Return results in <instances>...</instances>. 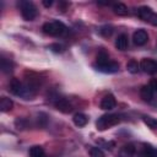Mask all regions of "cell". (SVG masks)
I'll use <instances>...</instances> for the list:
<instances>
[{
	"instance_id": "5b68a950",
	"label": "cell",
	"mask_w": 157,
	"mask_h": 157,
	"mask_svg": "<svg viewBox=\"0 0 157 157\" xmlns=\"http://www.w3.org/2000/svg\"><path fill=\"white\" fill-rule=\"evenodd\" d=\"M147 40H148V34H147V32L145 29H141L140 28V29H137V31L134 32V34H132V42H134L135 45H137V47L145 45L147 43Z\"/></svg>"
},
{
	"instance_id": "cb8c5ba5",
	"label": "cell",
	"mask_w": 157,
	"mask_h": 157,
	"mask_svg": "<svg viewBox=\"0 0 157 157\" xmlns=\"http://www.w3.org/2000/svg\"><path fill=\"white\" fill-rule=\"evenodd\" d=\"M99 32H101L102 36H104V37H109V36L113 33V28H112L110 26H104V27H102V28L99 29Z\"/></svg>"
},
{
	"instance_id": "277c9868",
	"label": "cell",
	"mask_w": 157,
	"mask_h": 157,
	"mask_svg": "<svg viewBox=\"0 0 157 157\" xmlns=\"http://www.w3.org/2000/svg\"><path fill=\"white\" fill-rule=\"evenodd\" d=\"M140 69L148 75H155L157 74V61L150 58H145L140 63Z\"/></svg>"
},
{
	"instance_id": "7a4b0ae2",
	"label": "cell",
	"mask_w": 157,
	"mask_h": 157,
	"mask_svg": "<svg viewBox=\"0 0 157 157\" xmlns=\"http://www.w3.org/2000/svg\"><path fill=\"white\" fill-rule=\"evenodd\" d=\"M119 121H120L119 115H117V114H104V115H102L97 119L96 126H97L98 130L103 131V130H107V129L117 125Z\"/></svg>"
},
{
	"instance_id": "9a60e30c",
	"label": "cell",
	"mask_w": 157,
	"mask_h": 157,
	"mask_svg": "<svg viewBox=\"0 0 157 157\" xmlns=\"http://www.w3.org/2000/svg\"><path fill=\"white\" fill-rule=\"evenodd\" d=\"M12 107H13V102H12V99L11 98H9V97H1V99H0V110L1 112H9V110H11L12 109Z\"/></svg>"
},
{
	"instance_id": "7402d4cb",
	"label": "cell",
	"mask_w": 157,
	"mask_h": 157,
	"mask_svg": "<svg viewBox=\"0 0 157 157\" xmlns=\"http://www.w3.org/2000/svg\"><path fill=\"white\" fill-rule=\"evenodd\" d=\"M126 69H128V71L129 72H131V74H136L139 70H140V64L136 61V60H130L128 64H126Z\"/></svg>"
},
{
	"instance_id": "6da1fadb",
	"label": "cell",
	"mask_w": 157,
	"mask_h": 157,
	"mask_svg": "<svg viewBox=\"0 0 157 157\" xmlns=\"http://www.w3.org/2000/svg\"><path fill=\"white\" fill-rule=\"evenodd\" d=\"M43 32L48 36L52 37H61L66 33V26L60 22V21H50V22H45L42 27Z\"/></svg>"
},
{
	"instance_id": "5bb4252c",
	"label": "cell",
	"mask_w": 157,
	"mask_h": 157,
	"mask_svg": "<svg viewBox=\"0 0 157 157\" xmlns=\"http://www.w3.org/2000/svg\"><path fill=\"white\" fill-rule=\"evenodd\" d=\"M113 11L118 16H126L129 13V10H128L126 5L123 4V2H114L113 4Z\"/></svg>"
},
{
	"instance_id": "8992f818",
	"label": "cell",
	"mask_w": 157,
	"mask_h": 157,
	"mask_svg": "<svg viewBox=\"0 0 157 157\" xmlns=\"http://www.w3.org/2000/svg\"><path fill=\"white\" fill-rule=\"evenodd\" d=\"M94 67L98 71H102V72H105V74H114L119 70V64L110 60V61H108L103 65H94Z\"/></svg>"
},
{
	"instance_id": "3957f363",
	"label": "cell",
	"mask_w": 157,
	"mask_h": 157,
	"mask_svg": "<svg viewBox=\"0 0 157 157\" xmlns=\"http://www.w3.org/2000/svg\"><path fill=\"white\" fill-rule=\"evenodd\" d=\"M18 6H20L22 17L26 21H32V20L36 18L38 11H37V7L34 6L33 2H31V1H20Z\"/></svg>"
},
{
	"instance_id": "52a82bcc",
	"label": "cell",
	"mask_w": 157,
	"mask_h": 157,
	"mask_svg": "<svg viewBox=\"0 0 157 157\" xmlns=\"http://www.w3.org/2000/svg\"><path fill=\"white\" fill-rule=\"evenodd\" d=\"M99 105H101V108L104 109V110H110V109L115 108V105H117V101H115L114 96L109 93V94H105V96L102 98Z\"/></svg>"
},
{
	"instance_id": "603a6c76",
	"label": "cell",
	"mask_w": 157,
	"mask_h": 157,
	"mask_svg": "<svg viewBox=\"0 0 157 157\" xmlns=\"http://www.w3.org/2000/svg\"><path fill=\"white\" fill-rule=\"evenodd\" d=\"M90 156L91 157H104V152L99 147H91L90 148Z\"/></svg>"
},
{
	"instance_id": "ffe728a7",
	"label": "cell",
	"mask_w": 157,
	"mask_h": 157,
	"mask_svg": "<svg viewBox=\"0 0 157 157\" xmlns=\"http://www.w3.org/2000/svg\"><path fill=\"white\" fill-rule=\"evenodd\" d=\"M29 157H44V150L40 146H32L29 148Z\"/></svg>"
},
{
	"instance_id": "f546056e",
	"label": "cell",
	"mask_w": 157,
	"mask_h": 157,
	"mask_svg": "<svg viewBox=\"0 0 157 157\" xmlns=\"http://www.w3.org/2000/svg\"><path fill=\"white\" fill-rule=\"evenodd\" d=\"M155 157H157V150H155Z\"/></svg>"
},
{
	"instance_id": "484cf974",
	"label": "cell",
	"mask_w": 157,
	"mask_h": 157,
	"mask_svg": "<svg viewBox=\"0 0 157 157\" xmlns=\"http://www.w3.org/2000/svg\"><path fill=\"white\" fill-rule=\"evenodd\" d=\"M147 22H148L150 25H152V26H156V27H157V12H152V13L150 15V17H148Z\"/></svg>"
},
{
	"instance_id": "ba28073f",
	"label": "cell",
	"mask_w": 157,
	"mask_h": 157,
	"mask_svg": "<svg viewBox=\"0 0 157 157\" xmlns=\"http://www.w3.org/2000/svg\"><path fill=\"white\" fill-rule=\"evenodd\" d=\"M54 104H55V108L61 113H70L72 110L71 103L65 98H58Z\"/></svg>"
},
{
	"instance_id": "f1b7e54d",
	"label": "cell",
	"mask_w": 157,
	"mask_h": 157,
	"mask_svg": "<svg viewBox=\"0 0 157 157\" xmlns=\"http://www.w3.org/2000/svg\"><path fill=\"white\" fill-rule=\"evenodd\" d=\"M43 5L45 7H50L53 5V0H43Z\"/></svg>"
},
{
	"instance_id": "4316f807",
	"label": "cell",
	"mask_w": 157,
	"mask_h": 157,
	"mask_svg": "<svg viewBox=\"0 0 157 157\" xmlns=\"http://www.w3.org/2000/svg\"><path fill=\"white\" fill-rule=\"evenodd\" d=\"M148 86L151 87V90L153 91V93H157V78H156V77H155V78H151Z\"/></svg>"
},
{
	"instance_id": "4fadbf2b",
	"label": "cell",
	"mask_w": 157,
	"mask_h": 157,
	"mask_svg": "<svg viewBox=\"0 0 157 157\" xmlns=\"http://www.w3.org/2000/svg\"><path fill=\"white\" fill-rule=\"evenodd\" d=\"M136 148L132 144H126L120 148V157H134Z\"/></svg>"
},
{
	"instance_id": "7c38bea8",
	"label": "cell",
	"mask_w": 157,
	"mask_h": 157,
	"mask_svg": "<svg viewBox=\"0 0 157 157\" xmlns=\"http://www.w3.org/2000/svg\"><path fill=\"white\" fill-rule=\"evenodd\" d=\"M72 121H74V124H75L76 126L83 128V126H86V124L88 123V118H87V115L83 114V113H76V114L74 115V118H72Z\"/></svg>"
},
{
	"instance_id": "d4e9b609",
	"label": "cell",
	"mask_w": 157,
	"mask_h": 157,
	"mask_svg": "<svg viewBox=\"0 0 157 157\" xmlns=\"http://www.w3.org/2000/svg\"><path fill=\"white\" fill-rule=\"evenodd\" d=\"M53 52H55V53H61L63 50H64V47L61 45V44H59V43H54V44H50V47H49Z\"/></svg>"
},
{
	"instance_id": "44dd1931",
	"label": "cell",
	"mask_w": 157,
	"mask_h": 157,
	"mask_svg": "<svg viewBox=\"0 0 157 157\" xmlns=\"http://www.w3.org/2000/svg\"><path fill=\"white\" fill-rule=\"evenodd\" d=\"M142 120H144V123H145L148 128H151V129H157V119H156V118H152V117H150V115H144V117H142Z\"/></svg>"
},
{
	"instance_id": "2e32d148",
	"label": "cell",
	"mask_w": 157,
	"mask_h": 157,
	"mask_svg": "<svg viewBox=\"0 0 157 157\" xmlns=\"http://www.w3.org/2000/svg\"><path fill=\"white\" fill-rule=\"evenodd\" d=\"M153 11H152V9L151 7H148V6H141V7H139L137 9V16L141 18V20H144V21H146L147 22V20H148V17H150V15L152 13Z\"/></svg>"
},
{
	"instance_id": "d6986e66",
	"label": "cell",
	"mask_w": 157,
	"mask_h": 157,
	"mask_svg": "<svg viewBox=\"0 0 157 157\" xmlns=\"http://www.w3.org/2000/svg\"><path fill=\"white\" fill-rule=\"evenodd\" d=\"M155 150L151 145L148 144H144L142 151H141V157H155Z\"/></svg>"
},
{
	"instance_id": "30bf717a",
	"label": "cell",
	"mask_w": 157,
	"mask_h": 157,
	"mask_svg": "<svg viewBox=\"0 0 157 157\" xmlns=\"http://www.w3.org/2000/svg\"><path fill=\"white\" fill-rule=\"evenodd\" d=\"M128 45H129L128 36H126L125 33L119 34V36L117 37V39H115V48H117L118 50H121V52H123V50H126Z\"/></svg>"
},
{
	"instance_id": "e0dca14e",
	"label": "cell",
	"mask_w": 157,
	"mask_h": 157,
	"mask_svg": "<svg viewBox=\"0 0 157 157\" xmlns=\"http://www.w3.org/2000/svg\"><path fill=\"white\" fill-rule=\"evenodd\" d=\"M0 67H1V71H2V72L9 74V72L12 71V63H11L9 59L1 56V60H0Z\"/></svg>"
},
{
	"instance_id": "8fae6325",
	"label": "cell",
	"mask_w": 157,
	"mask_h": 157,
	"mask_svg": "<svg viewBox=\"0 0 157 157\" xmlns=\"http://www.w3.org/2000/svg\"><path fill=\"white\" fill-rule=\"evenodd\" d=\"M140 96L145 102H151L153 98V91L148 85H145L140 88Z\"/></svg>"
},
{
	"instance_id": "ac0fdd59",
	"label": "cell",
	"mask_w": 157,
	"mask_h": 157,
	"mask_svg": "<svg viewBox=\"0 0 157 157\" xmlns=\"http://www.w3.org/2000/svg\"><path fill=\"white\" fill-rule=\"evenodd\" d=\"M108 61H110L108 53L105 50H103V49L99 50V53L97 54V63H96V65H103V64H105Z\"/></svg>"
},
{
	"instance_id": "83f0119b",
	"label": "cell",
	"mask_w": 157,
	"mask_h": 157,
	"mask_svg": "<svg viewBox=\"0 0 157 157\" xmlns=\"http://www.w3.org/2000/svg\"><path fill=\"white\" fill-rule=\"evenodd\" d=\"M69 5H70L69 2H65V1H60V2H59V9H60V10H61V11L64 12V11L66 10V7H67Z\"/></svg>"
},
{
	"instance_id": "9c48e42d",
	"label": "cell",
	"mask_w": 157,
	"mask_h": 157,
	"mask_svg": "<svg viewBox=\"0 0 157 157\" xmlns=\"http://www.w3.org/2000/svg\"><path fill=\"white\" fill-rule=\"evenodd\" d=\"M9 90H10L13 94H16V96H20V97H21V94H22V92H23V82H21L18 78L13 77V78L10 81Z\"/></svg>"
}]
</instances>
